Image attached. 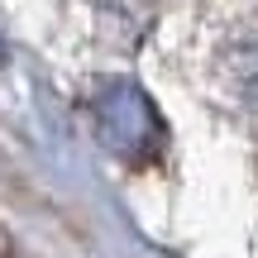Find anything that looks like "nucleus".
Segmentation results:
<instances>
[{
  "label": "nucleus",
  "instance_id": "1",
  "mask_svg": "<svg viewBox=\"0 0 258 258\" xmlns=\"http://www.w3.org/2000/svg\"><path fill=\"white\" fill-rule=\"evenodd\" d=\"M96 134L115 158H124L129 167H148L163 148V115L153 110L144 91L134 82H115L91 101Z\"/></svg>",
  "mask_w": 258,
  "mask_h": 258
}]
</instances>
